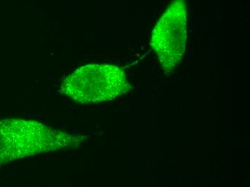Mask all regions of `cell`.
<instances>
[{"label":"cell","mask_w":250,"mask_h":187,"mask_svg":"<svg viewBox=\"0 0 250 187\" xmlns=\"http://www.w3.org/2000/svg\"><path fill=\"white\" fill-rule=\"evenodd\" d=\"M77 135L63 133L35 121H0V166L75 145Z\"/></svg>","instance_id":"cell-1"},{"label":"cell","mask_w":250,"mask_h":187,"mask_svg":"<svg viewBox=\"0 0 250 187\" xmlns=\"http://www.w3.org/2000/svg\"><path fill=\"white\" fill-rule=\"evenodd\" d=\"M130 87L124 71L109 64L86 65L77 68L62 81V94L82 104L114 100Z\"/></svg>","instance_id":"cell-2"},{"label":"cell","mask_w":250,"mask_h":187,"mask_svg":"<svg viewBox=\"0 0 250 187\" xmlns=\"http://www.w3.org/2000/svg\"><path fill=\"white\" fill-rule=\"evenodd\" d=\"M186 0H173L152 31L151 46L163 69L173 71L181 63L187 40Z\"/></svg>","instance_id":"cell-3"}]
</instances>
